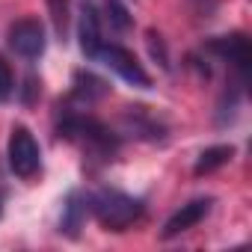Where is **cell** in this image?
<instances>
[{
	"label": "cell",
	"mask_w": 252,
	"mask_h": 252,
	"mask_svg": "<svg viewBox=\"0 0 252 252\" xmlns=\"http://www.w3.org/2000/svg\"><path fill=\"white\" fill-rule=\"evenodd\" d=\"M143 211H146L143 199L128 196L122 190L104 187V190L92 193V214L98 217V222L107 231H125L131 222H137L143 217Z\"/></svg>",
	"instance_id": "6da1fadb"
},
{
	"label": "cell",
	"mask_w": 252,
	"mask_h": 252,
	"mask_svg": "<svg viewBox=\"0 0 252 252\" xmlns=\"http://www.w3.org/2000/svg\"><path fill=\"white\" fill-rule=\"evenodd\" d=\"M42 166V149L36 143V137L24 128V125H15L12 137H9V169L18 178H33Z\"/></svg>",
	"instance_id": "7a4b0ae2"
},
{
	"label": "cell",
	"mask_w": 252,
	"mask_h": 252,
	"mask_svg": "<svg viewBox=\"0 0 252 252\" xmlns=\"http://www.w3.org/2000/svg\"><path fill=\"white\" fill-rule=\"evenodd\" d=\"M95 60H101L104 65H110L122 80H128L140 89H152V77L146 74V68L140 65V60L128 51V48H122V45H101Z\"/></svg>",
	"instance_id": "3957f363"
},
{
	"label": "cell",
	"mask_w": 252,
	"mask_h": 252,
	"mask_svg": "<svg viewBox=\"0 0 252 252\" xmlns=\"http://www.w3.org/2000/svg\"><path fill=\"white\" fill-rule=\"evenodd\" d=\"M45 45H48V33H45V24L36 21V18H21L9 27V48L27 60H36L45 54Z\"/></svg>",
	"instance_id": "277c9868"
},
{
	"label": "cell",
	"mask_w": 252,
	"mask_h": 252,
	"mask_svg": "<svg viewBox=\"0 0 252 252\" xmlns=\"http://www.w3.org/2000/svg\"><path fill=\"white\" fill-rule=\"evenodd\" d=\"M205 51L217 54L220 60H228L243 77L249 71V39L243 33H231V36H217L205 45Z\"/></svg>",
	"instance_id": "5b68a950"
},
{
	"label": "cell",
	"mask_w": 252,
	"mask_h": 252,
	"mask_svg": "<svg viewBox=\"0 0 252 252\" xmlns=\"http://www.w3.org/2000/svg\"><path fill=\"white\" fill-rule=\"evenodd\" d=\"M211 205H214V199H193V202L181 205V208H178V211L166 220V225H163L160 237H163V240H172V237H178V234L190 231L196 222H202V220L208 217Z\"/></svg>",
	"instance_id": "8992f818"
},
{
	"label": "cell",
	"mask_w": 252,
	"mask_h": 252,
	"mask_svg": "<svg viewBox=\"0 0 252 252\" xmlns=\"http://www.w3.org/2000/svg\"><path fill=\"white\" fill-rule=\"evenodd\" d=\"M77 39H80V51H83L89 60H95V54H98V48L104 45V39H101V15H98V9H95L92 0H86V3L80 6Z\"/></svg>",
	"instance_id": "52a82bcc"
},
{
	"label": "cell",
	"mask_w": 252,
	"mask_h": 252,
	"mask_svg": "<svg viewBox=\"0 0 252 252\" xmlns=\"http://www.w3.org/2000/svg\"><path fill=\"white\" fill-rule=\"evenodd\" d=\"M89 214H92V196H89V193H80V190L68 193V199H65V205H63L60 231L68 234V237H77Z\"/></svg>",
	"instance_id": "ba28073f"
},
{
	"label": "cell",
	"mask_w": 252,
	"mask_h": 252,
	"mask_svg": "<svg viewBox=\"0 0 252 252\" xmlns=\"http://www.w3.org/2000/svg\"><path fill=\"white\" fill-rule=\"evenodd\" d=\"M110 95V83L92 71H74V89H71V98L80 101V104H95L101 98Z\"/></svg>",
	"instance_id": "9c48e42d"
},
{
	"label": "cell",
	"mask_w": 252,
	"mask_h": 252,
	"mask_svg": "<svg viewBox=\"0 0 252 252\" xmlns=\"http://www.w3.org/2000/svg\"><path fill=\"white\" fill-rule=\"evenodd\" d=\"M234 158V149L231 146H214V149H205L202 155H199V160H196V175H208V172H214V169H220V166H225L228 160Z\"/></svg>",
	"instance_id": "30bf717a"
},
{
	"label": "cell",
	"mask_w": 252,
	"mask_h": 252,
	"mask_svg": "<svg viewBox=\"0 0 252 252\" xmlns=\"http://www.w3.org/2000/svg\"><path fill=\"white\" fill-rule=\"evenodd\" d=\"M104 9H107V18H110V24H113V27H116L119 33H125V30H131L134 18H131L128 6H125L122 0H104Z\"/></svg>",
	"instance_id": "8fae6325"
},
{
	"label": "cell",
	"mask_w": 252,
	"mask_h": 252,
	"mask_svg": "<svg viewBox=\"0 0 252 252\" xmlns=\"http://www.w3.org/2000/svg\"><path fill=\"white\" fill-rule=\"evenodd\" d=\"M12 92H15V74H12L9 63L0 57V104H6L12 98Z\"/></svg>",
	"instance_id": "7c38bea8"
},
{
	"label": "cell",
	"mask_w": 252,
	"mask_h": 252,
	"mask_svg": "<svg viewBox=\"0 0 252 252\" xmlns=\"http://www.w3.org/2000/svg\"><path fill=\"white\" fill-rule=\"evenodd\" d=\"M51 12H54V27L57 33L65 39V27H68V0H48Z\"/></svg>",
	"instance_id": "4fadbf2b"
},
{
	"label": "cell",
	"mask_w": 252,
	"mask_h": 252,
	"mask_svg": "<svg viewBox=\"0 0 252 252\" xmlns=\"http://www.w3.org/2000/svg\"><path fill=\"white\" fill-rule=\"evenodd\" d=\"M0 214H3V208H0Z\"/></svg>",
	"instance_id": "5bb4252c"
}]
</instances>
